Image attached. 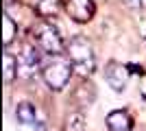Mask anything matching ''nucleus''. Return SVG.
Returning <instances> with one entry per match:
<instances>
[{
  "instance_id": "nucleus-6",
  "label": "nucleus",
  "mask_w": 146,
  "mask_h": 131,
  "mask_svg": "<svg viewBox=\"0 0 146 131\" xmlns=\"http://www.w3.org/2000/svg\"><path fill=\"white\" fill-rule=\"evenodd\" d=\"M129 76H131L129 66L111 61V63H107V68H105V81H107V85H109L113 92H122V90L127 87Z\"/></svg>"
},
{
  "instance_id": "nucleus-4",
  "label": "nucleus",
  "mask_w": 146,
  "mask_h": 131,
  "mask_svg": "<svg viewBox=\"0 0 146 131\" xmlns=\"http://www.w3.org/2000/svg\"><path fill=\"white\" fill-rule=\"evenodd\" d=\"M35 44L48 55H61L66 50V44L61 39L59 31L50 22H39L35 26Z\"/></svg>"
},
{
  "instance_id": "nucleus-2",
  "label": "nucleus",
  "mask_w": 146,
  "mask_h": 131,
  "mask_svg": "<svg viewBox=\"0 0 146 131\" xmlns=\"http://www.w3.org/2000/svg\"><path fill=\"white\" fill-rule=\"evenodd\" d=\"M74 68L68 57H61V55H52L48 61L44 63L42 68V79L44 83L52 90V92H61L63 87L70 83V76H72Z\"/></svg>"
},
{
  "instance_id": "nucleus-9",
  "label": "nucleus",
  "mask_w": 146,
  "mask_h": 131,
  "mask_svg": "<svg viewBox=\"0 0 146 131\" xmlns=\"http://www.w3.org/2000/svg\"><path fill=\"white\" fill-rule=\"evenodd\" d=\"M15 35H18V22L5 11V15H2V46L9 48L11 42L15 39Z\"/></svg>"
},
{
  "instance_id": "nucleus-1",
  "label": "nucleus",
  "mask_w": 146,
  "mask_h": 131,
  "mask_svg": "<svg viewBox=\"0 0 146 131\" xmlns=\"http://www.w3.org/2000/svg\"><path fill=\"white\" fill-rule=\"evenodd\" d=\"M66 57L70 59L74 72L79 76H90L96 68V57L94 48L85 37H74L66 44Z\"/></svg>"
},
{
  "instance_id": "nucleus-10",
  "label": "nucleus",
  "mask_w": 146,
  "mask_h": 131,
  "mask_svg": "<svg viewBox=\"0 0 146 131\" xmlns=\"http://www.w3.org/2000/svg\"><path fill=\"white\" fill-rule=\"evenodd\" d=\"M61 5H63L61 0H37L35 11L39 13V15H44V18H52V15L59 13V7Z\"/></svg>"
},
{
  "instance_id": "nucleus-3",
  "label": "nucleus",
  "mask_w": 146,
  "mask_h": 131,
  "mask_svg": "<svg viewBox=\"0 0 146 131\" xmlns=\"http://www.w3.org/2000/svg\"><path fill=\"white\" fill-rule=\"evenodd\" d=\"M44 50L35 44H24L22 50L18 53V76L22 79H31L33 74H37L39 70L44 68V57H42Z\"/></svg>"
},
{
  "instance_id": "nucleus-8",
  "label": "nucleus",
  "mask_w": 146,
  "mask_h": 131,
  "mask_svg": "<svg viewBox=\"0 0 146 131\" xmlns=\"http://www.w3.org/2000/svg\"><path fill=\"white\" fill-rule=\"evenodd\" d=\"M107 129L109 131H131L133 129V120L124 109H113L107 114Z\"/></svg>"
},
{
  "instance_id": "nucleus-12",
  "label": "nucleus",
  "mask_w": 146,
  "mask_h": 131,
  "mask_svg": "<svg viewBox=\"0 0 146 131\" xmlns=\"http://www.w3.org/2000/svg\"><path fill=\"white\" fill-rule=\"evenodd\" d=\"M66 131H85V118L81 112H74L68 116V122H66Z\"/></svg>"
},
{
  "instance_id": "nucleus-11",
  "label": "nucleus",
  "mask_w": 146,
  "mask_h": 131,
  "mask_svg": "<svg viewBox=\"0 0 146 131\" xmlns=\"http://www.w3.org/2000/svg\"><path fill=\"white\" fill-rule=\"evenodd\" d=\"M2 66H5V81L9 83L13 76L18 74V59L5 48V55H2Z\"/></svg>"
},
{
  "instance_id": "nucleus-13",
  "label": "nucleus",
  "mask_w": 146,
  "mask_h": 131,
  "mask_svg": "<svg viewBox=\"0 0 146 131\" xmlns=\"http://www.w3.org/2000/svg\"><path fill=\"white\" fill-rule=\"evenodd\" d=\"M124 5H129V7H140L142 5V0H122Z\"/></svg>"
},
{
  "instance_id": "nucleus-5",
  "label": "nucleus",
  "mask_w": 146,
  "mask_h": 131,
  "mask_svg": "<svg viewBox=\"0 0 146 131\" xmlns=\"http://www.w3.org/2000/svg\"><path fill=\"white\" fill-rule=\"evenodd\" d=\"M63 2V9L74 22H79V24H85L90 22L94 11H96V7H94V0H61Z\"/></svg>"
},
{
  "instance_id": "nucleus-7",
  "label": "nucleus",
  "mask_w": 146,
  "mask_h": 131,
  "mask_svg": "<svg viewBox=\"0 0 146 131\" xmlns=\"http://www.w3.org/2000/svg\"><path fill=\"white\" fill-rule=\"evenodd\" d=\"M15 118H18V122L22 127H26V129L44 131L42 122H39V118H37V109L31 105V103H18V107H15Z\"/></svg>"
}]
</instances>
